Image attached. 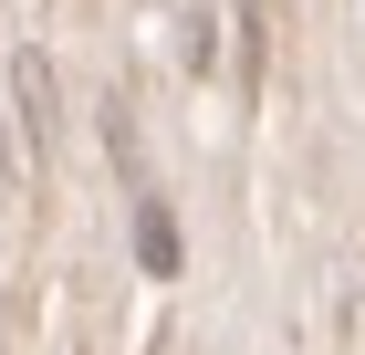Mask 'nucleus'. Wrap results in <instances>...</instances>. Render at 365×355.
<instances>
[{"label":"nucleus","mask_w":365,"mask_h":355,"mask_svg":"<svg viewBox=\"0 0 365 355\" xmlns=\"http://www.w3.org/2000/svg\"><path fill=\"white\" fill-rule=\"evenodd\" d=\"M11 105H21V146H31V157H53V63H42V53L11 63Z\"/></svg>","instance_id":"1"},{"label":"nucleus","mask_w":365,"mask_h":355,"mask_svg":"<svg viewBox=\"0 0 365 355\" xmlns=\"http://www.w3.org/2000/svg\"><path fill=\"white\" fill-rule=\"evenodd\" d=\"M136 251H146V272H157V282L178 272V230H168V199H136Z\"/></svg>","instance_id":"2"}]
</instances>
